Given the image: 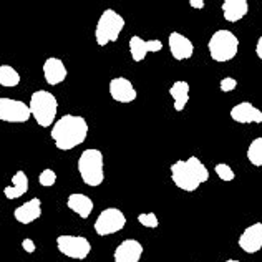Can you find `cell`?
I'll return each instance as SVG.
<instances>
[{
    "label": "cell",
    "mask_w": 262,
    "mask_h": 262,
    "mask_svg": "<svg viewBox=\"0 0 262 262\" xmlns=\"http://www.w3.org/2000/svg\"><path fill=\"white\" fill-rule=\"evenodd\" d=\"M50 136L58 149L70 151L85 143L88 136V123L83 116L65 115L53 125Z\"/></svg>",
    "instance_id": "6da1fadb"
},
{
    "label": "cell",
    "mask_w": 262,
    "mask_h": 262,
    "mask_svg": "<svg viewBox=\"0 0 262 262\" xmlns=\"http://www.w3.org/2000/svg\"><path fill=\"white\" fill-rule=\"evenodd\" d=\"M171 179L179 189L192 192L203 183L209 179V171L201 160L196 156H189L188 160H179L171 164Z\"/></svg>",
    "instance_id": "7a4b0ae2"
},
{
    "label": "cell",
    "mask_w": 262,
    "mask_h": 262,
    "mask_svg": "<svg viewBox=\"0 0 262 262\" xmlns=\"http://www.w3.org/2000/svg\"><path fill=\"white\" fill-rule=\"evenodd\" d=\"M78 171L81 176V181L86 186L96 188L105 181V161H103V155L100 149L90 148L85 149L80 155L78 160Z\"/></svg>",
    "instance_id": "3957f363"
},
{
    "label": "cell",
    "mask_w": 262,
    "mask_h": 262,
    "mask_svg": "<svg viewBox=\"0 0 262 262\" xmlns=\"http://www.w3.org/2000/svg\"><path fill=\"white\" fill-rule=\"evenodd\" d=\"M30 113L40 126L48 128L52 126L55 121V116L58 112V101L57 98L47 90H38V92L32 93L30 98Z\"/></svg>",
    "instance_id": "277c9868"
},
{
    "label": "cell",
    "mask_w": 262,
    "mask_h": 262,
    "mask_svg": "<svg viewBox=\"0 0 262 262\" xmlns=\"http://www.w3.org/2000/svg\"><path fill=\"white\" fill-rule=\"evenodd\" d=\"M208 50L214 61L226 63V61H231L237 55L239 40L231 30H217L208 42Z\"/></svg>",
    "instance_id": "5b68a950"
},
{
    "label": "cell",
    "mask_w": 262,
    "mask_h": 262,
    "mask_svg": "<svg viewBox=\"0 0 262 262\" xmlns=\"http://www.w3.org/2000/svg\"><path fill=\"white\" fill-rule=\"evenodd\" d=\"M123 29H125V18L113 9H106L101 13L95 29L96 43L100 47H105L112 42H116Z\"/></svg>",
    "instance_id": "8992f818"
},
{
    "label": "cell",
    "mask_w": 262,
    "mask_h": 262,
    "mask_svg": "<svg viewBox=\"0 0 262 262\" xmlns=\"http://www.w3.org/2000/svg\"><path fill=\"white\" fill-rule=\"evenodd\" d=\"M57 247L63 256L77 260H83L88 257L90 251H92V244L83 236H70V234H63V236L57 237Z\"/></svg>",
    "instance_id": "52a82bcc"
},
{
    "label": "cell",
    "mask_w": 262,
    "mask_h": 262,
    "mask_svg": "<svg viewBox=\"0 0 262 262\" xmlns=\"http://www.w3.org/2000/svg\"><path fill=\"white\" fill-rule=\"evenodd\" d=\"M126 226V217L118 208H108L100 212L95 221V231L98 236H110V234L120 232Z\"/></svg>",
    "instance_id": "ba28073f"
},
{
    "label": "cell",
    "mask_w": 262,
    "mask_h": 262,
    "mask_svg": "<svg viewBox=\"0 0 262 262\" xmlns=\"http://www.w3.org/2000/svg\"><path fill=\"white\" fill-rule=\"evenodd\" d=\"M32 118L29 105L20 100L0 98V121L7 123H27Z\"/></svg>",
    "instance_id": "9c48e42d"
},
{
    "label": "cell",
    "mask_w": 262,
    "mask_h": 262,
    "mask_svg": "<svg viewBox=\"0 0 262 262\" xmlns=\"http://www.w3.org/2000/svg\"><path fill=\"white\" fill-rule=\"evenodd\" d=\"M239 247L246 254H256L262 249V223H254L246 227L239 237Z\"/></svg>",
    "instance_id": "30bf717a"
},
{
    "label": "cell",
    "mask_w": 262,
    "mask_h": 262,
    "mask_svg": "<svg viewBox=\"0 0 262 262\" xmlns=\"http://www.w3.org/2000/svg\"><path fill=\"white\" fill-rule=\"evenodd\" d=\"M161 48H163L161 40H143L138 35L129 38V53L133 61H143L148 53L161 52Z\"/></svg>",
    "instance_id": "8fae6325"
},
{
    "label": "cell",
    "mask_w": 262,
    "mask_h": 262,
    "mask_svg": "<svg viewBox=\"0 0 262 262\" xmlns=\"http://www.w3.org/2000/svg\"><path fill=\"white\" fill-rule=\"evenodd\" d=\"M110 95L118 103H131V101H135L138 96L133 83H131L128 78H123V77L113 78L110 81Z\"/></svg>",
    "instance_id": "7c38bea8"
},
{
    "label": "cell",
    "mask_w": 262,
    "mask_h": 262,
    "mask_svg": "<svg viewBox=\"0 0 262 262\" xmlns=\"http://www.w3.org/2000/svg\"><path fill=\"white\" fill-rule=\"evenodd\" d=\"M231 118L241 123V125H249V123H262V112L256 108L249 101L237 103L236 106L231 110Z\"/></svg>",
    "instance_id": "4fadbf2b"
},
{
    "label": "cell",
    "mask_w": 262,
    "mask_h": 262,
    "mask_svg": "<svg viewBox=\"0 0 262 262\" xmlns=\"http://www.w3.org/2000/svg\"><path fill=\"white\" fill-rule=\"evenodd\" d=\"M169 52L174 60H188L194 53V45L188 38L181 35L179 32L169 33Z\"/></svg>",
    "instance_id": "5bb4252c"
},
{
    "label": "cell",
    "mask_w": 262,
    "mask_h": 262,
    "mask_svg": "<svg viewBox=\"0 0 262 262\" xmlns=\"http://www.w3.org/2000/svg\"><path fill=\"white\" fill-rule=\"evenodd\" d=\"M143 246L136 239H125L115 249V262H140Z\"/></svg>",
    "instance_id": "9a60e30c"
},
{
    "label": "cell",
    "mask_w": 262,
    "mask_h": 262,
    "mask_svg": "<svg viewBox=\"0 0 262 262\" xmlns=\"http://www.w3.org/2000/svg\"><path fill=\"white\" fill-rule=\"evenodd\" d=\"M67 75H68L67 67L60 58H55V57L47 58V61L43 63V77L48 85L50 86L60 85L61 81L67 78Z\"/></svg>",
    "instance_id": "2e32d148"
},
{
    "label": "cell",
    "mask_w": 262,
    "mask_h": 262,
    "mask_svg": "<svg viewBox=\"0 0 262 262\" xmlns=\"http://www.w3.org/2000/svg\"><path fill=\"white\" fill-rule=\"evenodd\" d=\"M13 216L18 221L20 224H32L33 221H37L42 216V201L38 198H33L30 201H27L25 204L18 206L13 211Z\"/></svg>",
    "instance_id": "e0dca14e"
},
{
    "label": "cell",
    "mask_w": 262,
    "mask_h": 262,
    "mask_svg": "<svg viewBox=\"0 0 262 262\" xmlns=\"http://www.w3.org/2000/svg\"><path fill=\"white\" fill-rule=\"evenodd\" d=\"M249 10L247 0H224L223 4V13L227 22L236 24L241 18H244Z\"/></svg>",
    "instance_id": "ac0fdd59"
},
{
    "label": "cell",
    "mask_w": 262,
    "mask_h": 262,
    "mask_svg": "<svg viewBox=\"0 0 262 262\" xmlns=\"http://www.w3.org/2000/svg\"><path fill=\"white\" fill-rule=\"evenodd\" d=\"M67 206L81 219H86L93 211V201L86 194H81V192H73V194L68 196Z\"/></svg>",
    "instance_id": "d6986e66"
},
{
    "label": "cell",
    "mask_w": 262,
    "mask_h": 262,
    "mask_svg": "<svg viewBox=\"0 0 262 262\" xmlns=\"http://www.w3.org/2000/svg\"><path fill=\"white\" fill-rule=\"evenodd\" d=\"M29 191V178L24 171H17L12 178V186H7L4 189V194L7 199H18Z\"/></svg>",
    "instance_id": "ffe728a7"
},
{
    "label": "cell",
    "mask_w": 262,
    "mask_h": 262,
    "mask_svg": "<svg viewBox=\"0 0 262 262\" xmlns=\"http://www.w3.org/2000/svg\"><path fill=\"white\" fill-rule=\"evenodd\" d=\"M169 95L174 101V110L176 112H183L184 106L189 101V83L188 81L178 80L174 81L169 88Z\"/></svg>",
    "instance_id": "44dd1931"
},
{
    "label": "cell",
    "mask_w": 262,
    "mask_h": 262,
    "mask_svg": "<svg viewBox=\"0 0 262 262\" xmlns=\"http://www.w3.org/2000/svg\"><path fill=\"white\" fill-rule=\"evenodd\" d=\"M20 83V75L10 65H0V85L7 88H13Z\"/></svg>",
    "instance_id": "7402d4cb"
},
{
    "label": "cell",
    "mask_w": 262,
    "mask_h": 262,
    "mask_svg": "<svg viewBox=\"0 0 262 262\" xmlns=\"http://www.w3.org/2000/svg\"><path fill=\"white\" fill-rule=\"evenodd\" d=\"M247 160L254 166H262V138H256L247 148Z\"/></svg>",
    "instance_id": "603a6c76"
},
{
    "label": "cell",
    "mask_w": 262,
    "mask_h": 262,
    "mask_svg": "<svg viewBox=\"0 0 262 262\" xmlns=\"http://www.w3.org/2000/svg\"><path fill=\"white\" fill-rule=\"evenodd\" d=\"M214 171H216L217 178L221 179V181H224V183H229V181H232L234 178H236V174H234V171L231 169L229 164L219 163L214 166Z\"/></svg>",
    "instance_id": "cb8c5ba5"
},
{
    "label": "cell",
    "mask_w": 262,
    "mask_h": 262,
    "mask_svg": "<svg viewBox=\"0 0 262 262\" xmlns=\"http://www.w3.org/2000/svg\"><path fill=\"white\" fill-rule=\"evenodd\" d=\"M38 183L42 184L43 188H50V186H53L55 183H57V173L50 168L43 169L38 176Z\"/></svg>",
    "instance_id": "d4e9b609"
},
{
    "label": "cell",
    "mask_w": 262,
    "mask_h": 262,
    "mask_svg": "<svg viewBox=\"0 0 262 262\" xmlns=\"http://www.w3.org/2000/svg\"><path fill=\"white\" fill-rule=\"evenodd\" d=\"M138 221H140L141 226L149 227V229H155V227L160 226V221H158L155 212H144V214H140L138 216Z\"/></svg>",
    "instance_id": "484cf974"
},
{
    "label": "cell",
    "mask_w": 262,
    "mask_h": 262,
    "mask_svg": "<svg viewBox=\"0 0 262 262\" xmlns=\"http://www.w3.org/2000/svg\"><path fill=\"white\" fill-rule=\"evenodd\" d=\"M219 86H221V92H223V93H229V92H232V90L237 86V81L234 80V78H231V77H226V78L221 80Z\"/></svg>",
    "instance_id": "4316f807"
},
{
    "label": "cell",
    "mask_w": 262,
    "mask_h": 262,
    "mask_svg": "<svg viewBox=\"0 0 262 262\" xmlns=\"http://www.w3.org/2000/svg\"><path fill=\"white\" fill-rule=\"evenodd\" d=\"M22 247H24V251H25V252H29V254H33V252H35V243H33L32 239H24V241H22Z\"/></svg>",
    "instance_id": "83f0119b"
},
{
    "label": "cell",
    "mask_w": 262,
    "mask_h": 262,
    "mask_svg": "<svg viewBox=\"0 0 262 262\" xmlns=\"http://www.w3.org/2000/svg\"><path fill=\"white\" fill-rule=\"evenodd\" d=\"M189 5L192 7V9H198V10L204 9V2H203V0H191Z\"/></svg>",
    "instance_id": "f1b7e54d"
},
{
    "label": "cell",
    "mask_w": 262,
    "mask_h": 262,
    "mask_svg": "<svg viewBox=\"0 0 262 262\" xmlns=\"http://www.w3.org/2000/svg\"><path fill=\"white\" fill-rule=\"evenodd\" d=\"M256 53H257V57L262 60V35L259 37L257 40V45H256Z\"/></svg>",
    "instance_id": "f546056e"
},
{
    "label": "cell",
    "mask_w": 262,
    "mask_h": 262,
    "mask_svg": "<svg viewBox=\"0 0 262 262\" xmlns=\"http://www.w3.org/2000/svg\"><path fill=\"white\" fill-rule=\"evenodd\" d=\"M226 262H241V260H234V259H229V260H226Z\"/></svg>",
    "instance_id": "4dcf8cb0"
}]
</instances>
